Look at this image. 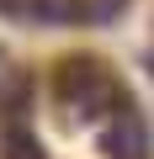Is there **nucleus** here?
I'll use <instances>...</instances> for the list:
<instances>
[{"label": "nucleus", "instance_id": "1", "mask_svg": "<svg viewBox=\"0 0 154 159\" xmlns=\"http://www.w3.org/2000/svg\"><path fill=\"white\" fill-rule=\"evenodd\" d=\"M106 96H112V85H106V69H101V64L74 58V64H64V69H58V101H64V106L96 117V106H101Z\"/></svg>", "mask_w": 154, "mask_h": 159}, {"label": "nucleus", "instance_id": "2", "mask_svg": "<svg viewBox=\"0 0 154 159\" xmlns=\"http://www.w3.org/2000/svg\"><path fill=\"white\" fill-rule=\"evenodd\" d=\"M106 154H112V159H143V154H149L143 122H138V117H117L112 133H106Z\"/></svg>", "mask_w": 154, "mask_h": 159}, {"label": "nucleus", "instance_id": "3", "mask_svg": "<svg viewBox=\"0 0 154 159\" xmlns=\"http://www.w3.org/2000/svg\"><path fill=\"white\" fill-rule=\"evenodd\" d=\"M27 106H32V74H11L6 85H0V122L16 127L27 117Z\"/></svg>", "mask_w": 154, "mask_h": 159}, {"label": "nucleus", "instance_id": "4", "mask_svg": "<svg viewBox=\"0 0 154 159\" xmlns=\"http://www.w3.org/2000/svg\"><path fill=\"white\" fill-rule=\"evenodd\" d=\"M27 11L48 27H69V21H85V0H27Z\"/></svg>", "mask_w": 154, "mask_h": 159}, {"label": "nucleus", "instance_id": "5", "mask_svg": "<svg viewBox=\"0 0 154 159\" xmlns=\"http://www.w3.org/2000/svg\"><path fill=\"white\" fill-rule=\"evenodd\" d=\"M0 154H6V159H43V148L21 127H0Z\"/></svg>", "mask_w": 154, "mask_h": 159}, {"label": "nucleus", "instance_id": "6", "mask_svg": "<svg viewBox=\"0 0 154 159\" xmlns=\"http://www.w3.org/2000/svg\"><path fill=\"white\" fill-rule=\"evenodd\" d=\"M122 6L128 0H85V21H112V16H122Z\"/></svg>", "mask_w": 154, "mask_h": 159}, {"label": "nucleus", "instance_id": "7", "mask_svg": "<svg viewBox=\"0 0 154 159\" xmlns=\"http://www.w3.org/2000/svg\"><path fill=\"white\" fill-rule=\"evenodd\" d=\"M0 11H11V16H21V11H27V0H0Z\"/></svg>", "mask_w": 154, "mask_h": 159}]
</instances>
